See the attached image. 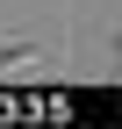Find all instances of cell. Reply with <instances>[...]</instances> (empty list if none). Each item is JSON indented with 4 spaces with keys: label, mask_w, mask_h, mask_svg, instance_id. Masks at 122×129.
I'll list each match as a JSON object with an SVG mask.
<instances>
[{
    "label": "cell",
    "mask_w": 122,
    "mask_h": 129,
    "mask_svg": "<svg viewBox=\"0 0 122 129\" xmlns=\"http://www.w3.org/2000/svg\"><path fill=\"white\" fill-rule=\"evenodd\" d=\"M43 50L36 43H0V72H22V64H36Z\"/></svg>",
    "instance_id": "6da1fadb"
}]
</instances>
